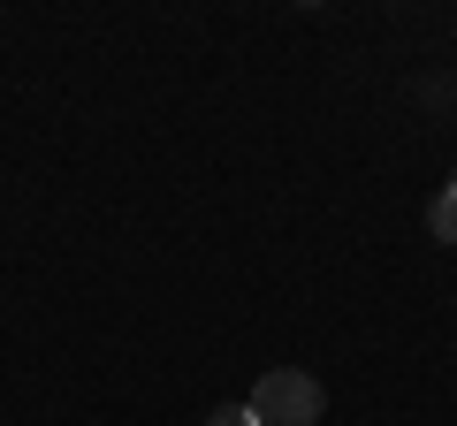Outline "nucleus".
<instances>
[{
  "label": "nucleus",
  "mask_w": 457,
  "mask_h": 426,
  "mask_svg": "<svg viewBox=\"0 0 457 426\" xmlns=\"http://www.w3.org/2000/svg\"><path fill=\"white\" fill-rule=\"evenodd\" d=\"M206 426H260V419H252V404H221V411H206Z\"/></svg>",
  "instance_id": "3"
},
{
  "label": "nucleus",
  "mask_w": 457,
  "mask_h": 426,
  "mask_svg": "<svg viewBox=\"0 0 457 426\" xmlns=\"http://www.w3.org/2000/svg\"><path fill=\"white\" fill-rule=\"evenodd\" d=\"M328 396L312 373H297V365H275V373H260V389H252V419L260 426H320Z\"/></svg>",
  "instance_id": "1"
},
{
  "label": "nucleus",
  "mask_w": 457,
  "mask_h": 426,
  "mask_svg": "<svg viewBox=\"0 0 457 426\" xmlns=\"http://www.w3.org/2000/svg\"><path fill=\"white\" fill-rule=\"evenodd\" d=\"M427 229H435L442 244H457V176H450V191H442L435 206H427Z\"/></svg>",
  "instance_id": "2"
}]
</instances>
